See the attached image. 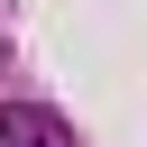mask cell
I'll use <instances>...</instances> for the list:
<instances>
[{"mask_svg":"<svg viewBox=\"0 0 147 147\" xmlns=\"http://www.w3.org/2000/svg\"><path fill=\"white\" fill-rule=\"evenodd\" d=\"M0 147H74V129L37 101H0Z\"/></svg>","mask_w":147,"mask_h":147,"instance_id":"obj_1","label":"cell"}]
</instances>
